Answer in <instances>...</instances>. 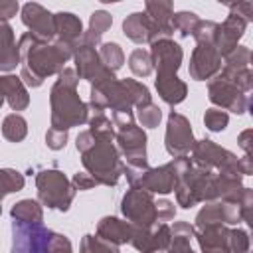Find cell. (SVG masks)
<instances>
[{
  "label": "cell",
  "mask_w": 253,
  "mask_h": 253,
  "mask_svg": "<svg viewBox=\"0 0 253 253\" xmlns=\"http://www.w3.org/2000/svg\"><path fill=\"white\" fill-rule=\"evenodd\" d=\"M20 47V79L30 87H40L45 77L59 75L65 63L73 57L75 45L65 42H42L30 32L22 34L18 40Z\"/></svg>",
  "instance_id": "1"
},
{
  "label": "cell",
  "mask_w": 253,
  "mask_h": 253,
  "mask_svg": "<svg viewBox=\"0 0 253 253\" xmlns=\"http://www.w3.org/2000/svg\"><path fill=\"white\" fill-rule=\"evenodd\" d=\"M79 77L73 67H65L51 91H49V105H51V128L67 132L73 126H81L89 121V107L77 95Z\"/></svg>",
  "instance_id": "2"
},
{
  "label": "cell",
  "mask_w": 253,
  "mask_h": 253,
  "mask_svg": "<svg viewBox=\"0 0 253 253\" xmlns=\"http://www.w3.org/2000/svg\"><path fill=\"white\" fill-rule=\"evenodd\" d=\"M81 162L87 174L103 186H115L125 168L121 152L111 138H95V142L81 152Z\"/></svg>",
  "instance_id": "3"
},
{
  "label": "cell",
  "mask_w": 253,
  "mask_h": 253,
  "mask_svg": "<svg viewBox=\"0 0 253 253\" xmlns=\"http://www.w3.org/2000/svg\"><path fill=\"white\" fill-rule=\"evenodd\" d=\"M176 202L180 208L190 210L200 202H213L217 200L215 194V170L192 164L178 180L176 188Z\"/></svg>",
  "instance_id": "4"
},
{
  "label": "cell",
  "mask_w": 253,
  "mask_h": 253,
  "mask_svg": "<svg viewBox=\"0 0 253 253\" xmlns=\"http://www.w3.org/2000/svg\"><path fill=\"white\" fill-rule=\"evenodd\" d=\"M36 188H38V200L42 206H47L51 210H61V211L69 210L77 192L73 184L67 180V176L55 168L38 172Z\"/></svg>",
  "instance_id": "5"
},
{
  "label": "cell",
  "mask_w": 253,
  "mask_h": 253,
  "mask_svg": "<svg viewBox=\"0 0 253 253\" xmlns=\"http://www.w3.org/2000/svg\"><path fill=\"white\" fill-rule=\"evenodd\" d=\"M192 166V160L188 156H178L172 158L168 164H162L158 168H146L142 172V176L138 178L136 186L132 188H140L146 190L150 194H170L174 192L180 176Z\"/></svg>",
  "instance_id": "6"
},
{
  "label": "cell",
  "mask_w": 253,
  "mask_h": 253,
  "mask_svg": "<svg viewBox=\"0 0 253 253\" xmlns=\"http://www.w3.org/2000/svg\"><path fill=\"white\" fill-rule=\"evenodd\" d=\"M190 160H192V164L215 170L217 174H241L239 172V158L210 138L196 140Z\"/></svg>",
  "instance_id": "7"
},
{
  "label": "cell",
  "mask_w": 253,
  "mask_h": 253,
  "mask_svg": "<svg viewBox=\"0 0 253 253\" xmlns=\"http://www.w3.org/2000/svg\"><path fill=\"white\" fill-rule=\"evenodd\" d=\"M121 211L126 217L128 223L134 227L148 229L152 227L158 217H156V202L150 192L140 190V188H130L121 202Z\"/></svg>",
  "instance_id": "8"
},
{
  "label": "cell",
  "mask_w": 253,
  "mask_h": 253,
  "mask_svg": "<svg viewBox=\"0 0 253 253\" xmlns=\"http://www.w3.org/2000/svg\"><path fill=\"white\" fill-rule=\"evenodd\" d=\"M51 231L42 223H12V253H49Z\"/></svg>",
  "instance_id": "9"
},
{
  "label": "cell",
  "mask_w": 253,
  "mask_h": 253,
  "mask_svg": "<svg viewBox=\"0 0 253 253\" xmlns=\"http://www.w3.org/2000/svg\"><path fill=\"white\" fill-rule=\"evenodd\" d=\"M115 140L117 148L125 158V164L130 168H146L148 158H146V134L140 126L128 125L125 128L115 130Z\"/></svg>",
  "instance_id": "10"
},
{
  "label": "cell",
  "mask_w": 253,
  "mask_h": 253,
  "mask_svg": "<svg viewBox=\"0 0 253 253\" xmlns=\"http://www.w3.org/2000/svg\"><path fill=\"white\" fill-rule=\"evenodd\" d=\"M164 144H166V152L170 156H174V158L188 156V152H192L196 140H194L192 125H190V121L184 115H180L176 111H172L168 115Z\"/></svg>",
  "instance_id": "11"
},
{
  "label": "cell",
  "mask_w": 253,
  "mask_h": 253,
  "mask_svg": "<svg viewBox=\"0 0 253 253\" xmlns=\"http://www.w3.org/2000/svg\"><path fill=\"white\" fill-rule=\"evenodd\" d=\"M208 97L213 105H217V109H225L237 115H243L249 109V97L245 93H241L233 83L225 81L223 77L215 75L210 83H208Z\"/></svg>",
  "instance_id": "12"
},
{
  "label": "cell",
  "mask_w": 253,
  "mask_h": 253,
  "mask_svg": "<svg viewBox=\"0 0 253 253\" xmlns=\"http://www.w3.org/2000/svg\"><path fill=\"white\" fill-rule=\"evenodd\" d=\"M73 59H75V73H77V77L89 81L91 85H95V83L115 75L111 69H107L103 65V61L99 57V51L95 47H91V45L81 43V42L73 49Z\"/></svg>",
  "instance_id": "13"
},
{
  "label": "cell",
  "mask_w": 253,
  "mask_h": 253,
  "mask_svg": "<svg viewBox=\"0 0 253 253\" xmlns=\"http://www.w3.org/2000/svg\"><path fill=\"white\" fill-rule=\"evenodd\" d=\"M22 22L36 40L51 42L55 38L53 14L38 2H28L22 6Z\"/></svg>",
  "instance_id": "14"
},
{
  "label": "cell",
  "mask_w": 253,
  "mask_h": 253,
  "mask_svg": "<svg viewBox=\"0 0 253 253\" xmlns=\"http://www.w3.org/2000/svg\"><path fill=\"white\" fill-rule=\"evenodd\" d=\"M150 57L156 67V75H176L182 65L184 51L172 38H164L150 43Z\"/></svg>",
  "instance_id": "15"
},
{
  "label": "cell",
  "mask_w": 253,
  "mask_h": 253,
  "mask_svg": "<svg viewBox=\"0 0 253 253\" xmlns=\"http://www.w3.org/2000/svg\"><path fill=\"white\" fill-rule=\"evenodd\" d=\"M190 77L196 81L213 79L221 71V55L213 47V43H198L190 57Z\"/></svg>",
  "instance_id": "16"
},
{
  "label": "cell",
  "mask_w": 253,
  "mask_h": 253,
  "mask_svg": "<svg viewBox=\"0 0 253 253\" xmlns=\"http://www.w3.org/2000/svg\"><path fill=\"white\" fill-rule=\"evenodd\" d=\"M241 221V213L237 204H227L221 200H213V202H206L202 206V210L198 211L196 219H194V229L206 227V225H235Z\"/></svg>",
  "instance_id": "17"
},
{
  "label": "cell",
  "mask_w": 253,
  "mask_h": 253,
  "mask_svg": "<svg viewBox=\"0 0 253 253\" xmlns=\"http://www.w3.org/2000/svg\"><path fill=\"white\" fill-rule=\"evenodd\" d=\"M123 32L125 36L134 43H152L156 40L168 38L162 30L156 28V24L146 16V12H132L123 20Z\"/></svg>",
  "instance_id": "18"
},
{
  "label": "cell",
  "mask_w": 253,
  "mask_h": 253,
  "mask_svg": "<svg viewBox=\"0 0 253 253\" xmlns=\"http://www.w3.org/2000/svg\"><path fill=\"white\" fill-rule=\"evenodd\" d=\"M245 30H247V22L235 14H229L223 24H217L215 42H213V47L217 49V53L221 57L229 55L239 45V40L243 38Z\"/></svg>",
  "instance_id": "19"
},
{
  "label": "cell",
  "mask_w": 253,
  "mask_h": 253,
  "mask_svg": "<svg viewBox=\"0 0 253 253\" xmlns=\"http://www.w3.org/2000/svg\"><path fill=\"white\" fill-rule=\"evenodd\" d=\"M194 237L198 239L202 253H231L227 225L215 223V225H206V227L194 229Z\"/></svg>",
  "instance_id": "20"
},
{
  "label": "cell",
  "mask_w": 253,
  "mask_h": 253,
  "mask_svg": "<svg viewBox=\"0 0 253 253\" xmlns=\"http://www.w3.org/2000/svg\"><path fill=\"white\" fill-rule=\"evenodd\" d=\"M132 231H134L132 223H128L125 219H119V217H113V215H105L97 223V237L107 241V243H113L117 247L125 245V243H130Z\"/></svg>",
  "instance_id": "21"
},
{
  "label": "cell",
  "mask_w": 253,
  "mask_h": 253,
  "mask_svg": "<svg viewBox=\"0 0 253 253\" xmlns=\"http://www.w3.org/2000/svg\"><path fill=\"white\" fill-rule=\"evenodd\" d=\"M0 95L8 101L12 111H24L30 105V95L24 81L16 75H0Z\"/></svg>",
  "instance_id": "22"
},
{
  "label": "cell",
  "mask_w": 253,
  "mask_h": 253,
  "mask_svg": "<svg viewBox=\"0 0 253 253\" xmlns=\"http://www.w3.org/2000/svg\"><path fill=\"white\" fill-rule=\"evenodd\" d=\"M20 65V47L14 40V30L0 20V71H12Z\"/></svg>",
  "instance_id": "23"
},
{
  "label": "cell",
  "mask_w": 253,
  "mask_h": 253,
  "mask_svg": "<svg viewBox=\"0 0 253 253\" xmlns=\"http://www.w3.org/2000/svg\"><path fill=\"white\" fill-rule=\"evenodd\" d=\"M55 22V40L65 42L69 45H77L83 36V24L81 20L71 12H57L53 14Z\"/></svg>",
  "instance_id": "24"
},
{
  "label": "cell",
  "mask_w": 253,
  "mask_h": 253,
  "mask_svg": "<svg viewBox=\"0 0 253 253\" xmlns=\"http://www.w3.org/2000/svg\"><path fill=\"white\" fill-rule=\"evenodd\" d=\"M154 85L160 99L168 105H178L188 95V85L178 75H156Z\"/></svg>",
  "instance_id": "25"
},
{
  "label": "cell",
  "mask_w": 253,
  "mask_h": 253,
  "mask_svg": "<svg viewBox=\"0 0 253 253\" xmlns=\"http://www.w3.org/2000/svg\"><path fill=\"white\" fill-rule=\"evenodd\" d=\"M243 176L241 174H217L215 172V194L217 200L227 204H237L243 192Z\"/></svg>",
  "instance_id": "26"
},
{
  "label": "cell",
  "mask_w": 253,
  "mask_h": 253,
  "mask_svg": "<svg viewBox=\"0 0 253 253\" xmlns=\"http://www.w3.org/2000/svg\"><path fill=\"white\" fill-rule=\"evenodd\" d=\"M144 8H146V16L156 24V28L162 30L168 38H172L174 30L170 26V20L174 14V4L170 0H146Z\"/></svg>",
  "instance_id": "27"
},
{
  "label": "cell",
  "mask_w": 253,
  "mask_h": 253,
  "mask_svg": "<svg viewBox=\"0 0 253 253\" xmlns=\"http://www.w3.org/2000/svg\"><path fill=\"white\" fill-rule=\"evenodd\" d=\"M111 24H113V16L109 12L95 10L91 14V18H89V28H87V32H83V36H81L79 42L85 43V45L97 47L99 42H101V36L111 28Z\"/></svg>",
  "instance_id": "28"
},
{
  "label": "cell",
  "mask_w": 253,
  "mask_h": 253,
  "mask_svg": "<svg viewBox=\"0 0 253 253\" xmlns=\"http://www.w3.org/2000/svg\"><path fill=\"white\" fill-rule=\"evenodd\" d=\"M170 231H172L170 245L158 253H196L190 245V239L194 237V225H190L188 221H176L170 227Z\"/></svg>",
  "instance_id": "29"
},
{
  "label": "cell",
  "mask_w": 253,
  "mask_h": 253,
  "mask_svg": "<svg viewBox=\"0 0 253 253\" xmlns=\"http://www.w3.org/2000/svg\"><path fill=\"white\" fill-rule=\"evenodd\" d=\"M10 215L22 223H42L43 210H42L40 202L26 198V200H20L18 204H14V208L10 210Z\"/></svg>",
  "instance_id": "30"
},
{
  "label": "cell",
  "mask_w": 253,
  "mask_h": 253,
  "mask_svg": "<svg viewBox=\"0 0 253 253\" xmlns=\"http://www.w3.org/2000/svg\"><path fill=\"white\" fill-rule=\"evenodd\" d=\"M2 134L6 140L10 142H22L28 134V123L22 115L18 113H10L4 121H2Z\"/></svg>",
  "instance_id": "31"
},
{
  "label": "cell",
  "mask_w": 253,
  "mask_h": 253,
  "mask_svg": "<svg viewBox=\"0 0 253 253\" xmlns=\"http://www.w3.org/2000/svg\"><path fill=\"white\" fill-rule=\"evenodd\" d=\"M99 57H101L103 65H105L107 69H111L113 73H115L117 69H121V67H123V63H125V53H123L121 45H119V43H115V42L101 43Z\"/></svg>",
  "instance_id": "32"
},
{
  "label": "cell",
  "mask_w": 253,
  "mask_h": 253,
  "mask_svg": "<svg viewBox=\"0 0 253 253\" xmlns=\"http://www.w3.org/2000/svg\"><path fill=\"white\" fill-rule=\"evenodd\" d=\"M217 75H219V77H223L225 81L233 83V85H235L241 93H245V95L253 89V71H251L249 67H245V69H237V71L221 67V71H219Z\"/></svg>",
  "instance_id": "33"
},
{
  "label": "cell",
  "mask_w": 253,
  "mask_h": 253,
  "mask_svg": "<svg viewBox=\"0 0 253 253\" xmlns=\"http://www.w3.org/2000/svg\"><path fill=\"white\" fill-rule=\"evenodd\" d=\"M24 184H26L24 174H20L14 168H2L0 170V200L8 194L20 192L24 188Z\"/></svg>",
  "instance_id": "34"
},
{
  "label": "cell",
  "mask_w": 253,
  "mask_h": 253,
  "mask_svg": "<svg viewBox=\"0 0 253 253\" xmlns=\"http://www.w3.org/2000/svg\"><path fill=\"white\" fill-rule=\"evenodd\" d=\"M89 132L95 136V138H111L115 140V126H113V121L105 115V113H93V117H89Z\"/></svg>",
  "instance_id": "35"
},
{
  "label": "cell",
  "mask_w": 253,
  "mask_h": 253,
  "mask_svg": "<svg viewBox=\"0 0 253 253\" xmlns=\"http://www.w3.org/2000/svg\"><path fill=\"white\" fill-rule=\"evenodd\" d=\"M128 67H130V71H132L134 75H138V77L150 75L152 69H154L150 51H146V49H142V47L134 49V51L128 55Z\"/></svg>",
  "instance_id": "36"
},
{
  "label": "cell",
  "mask_w": 253,
  "mask_h": 253,
  "mask_svg": "<svg viewBox=\"0 0 253 253\" xmlns=\"http://www.w3.org/2000/svg\"><path fill=\"white\" fill-rule=\"evenodd\" d=\"M200 22V18H198V14H194V12H188V10H182V12H176V14H172V20H170V26H172V30H176L180 36H192V32H194V28H196V24Z\"/></svg>",
  "instance_id": "37"
},
{
  "label": "cell",
  "mask_w": 253,
  "mask_h": 253,
  "mask_svg": "<svg viewBox=\"0 0 253 253\" xmlns=\"http://www.w3.org/2000/svg\"><path fill=\"white\" fill-rule=\"evenodd\" d=\"M79 253H121L117 245L99 239L97 235H83Z\"/></svg>",
  "instance_id": "38"
},
{
  "label": "cell",
  "mask_w": 253,
  "mask_h": 253,
  "mask_svg": "<svg viewBox=\"0 0 253 253\" xmlns=\"http://www.w3.org/2000/svg\"><path fill=\"white\" fill-rule=\"evenodd\" d=\"M223 59H225V63H223L225 69H233V71L245 69V67H249V63H251V49H249L247 45H237V47H235L229 55H225Z\"/></svg>",
  "instance_id": "39"
},
{
  "label": "cell",
  "mask_w": 253,
  "mask_h": 253,
  "mask_svg": "<svg viewBox=\"0 0 253 253\" xmlns=\"http://www.w3.org/2000/svg\"><path fill=\"white\" fill-rule=\"evenodd\" d=\"M123 83L126 85L128 93H130V99H132V105L134 107H140V105H146V103H152V95L148 91L146 85H142L140 81L136 79H123Z\"/></svg>",
  "instance_id": "40"
},
{
  "label": "cell",
  "mask_w": 253,
  "mask_h": 253,
  "mask_svg": "<svg viewBox=\"0 0 253 253\" xmlns=\"http://www.w3.org/2000/svg\"><path fill=\"white\" fill-rule=\"evenodd\" d=\"M136 117H138V121H140L142 126L156 128L158 123H160V119H162V111L154 103H146V105L136 107Z\"/></svg>",
  "instance_id": "41"
},
{
  "label": "cell",
  "mask_w": 253,
  "mask_h": 253,
  "mask_svg": "<svg viewBox=\"0 0 253 253\" xmlns=\"http://www.w3.org/2000/svg\"><path fill=\"white\" fill-rule=\"evenodd\" d=\"M227 123H229V115H227L225 111L217 109V107L208 109L206 115H204V125H206V128H210L211 132H221V130L227 126Z\"/></svg>",
  "instance_id": "42"
},
{
  "label": "cell",
  "mask_w": 253,
  "mask_h": 253,
  "mask_svg": "<svg viewBox=\"0 0 253 253\" xmlns=\"http://www.w3.org/2000/svg\"><path fill=\"white\" fill-rule=\"evenodd\" d=\"M215 32H217V24L211 20H200L192 32L196 43H213L215 42Z\"/></svg>",
  "instance_id": "43"
},
{
  "label": "cell",
  "mask_w": 253,
  "mask_h": 253,
  "mask_svg": "<svg viewBox=\"0 0 253 253\" xmlns=\"http://www.w3.org/2000/svg\"><path fill=\"white\" fill-rule=\"evenodd\" d=\"M229 251L231 253H247L249 251V233L245 229H229Z\"/></svg>",
  "instance_id": "44"
},
{
  "label": "cell",
  "mask_w": 253,
  "mask_h": 253,
  "mask_svg": "<svg viewBox=\"0 0 253 253\" xmlns=\"http://www.w3.org/2000/svg\"><path fill=\"white\" fill-rule=\"evenodd\" d=\"M237 208H239V213H241V221H247V223H253V190L251 188H243L241 192V198L237 202Z\"/></svg>",
  "instance_id": "45"
},
{
  "label": "cell",
  "mask_w": 253,
  "mask_h": 253,
  "mask_svg": "<svg viewBox=\"0 0 253 253\" xmlns=\"http://www.w3.org/2000/svg\"><path fill=\"white\" fill-rule=\"evenodd\" d=\"M225 6L229 8V14L243 18L247 24L253 20V2H225Z\"/></svg>",
  "instance_id": "46"
},
{
  "label": "cell",
  "mask_w": 253,
  "mask_h": 253,
  "mask_svg": "<svg viewBox=\"0 0 253 253\" xmlns=\"http://www.w3.org/2000/svg\"><path fill=\"white\" fill-rule=\"evenodd\" d=\"M45 144L51 148V150H61V148H65V144H67V132H63V130H55V128H47V132H45Z\"/></svg>",
  "instance_id": "47"
},
{
  "label": "cell",
  "mask_w": 253,
  "mask_h": 253,
  "mask_svg": "<svg viewBox=\"0 0 253 253\" xmlns=\"http://www.w3.org/2000/svg\"><path fill=\"white\" fill-rule=\"evenodd\" d=\"M49 253H73L71 241L65 235L51 231V237H49Z\"/></svg>",
  "instance_id": "48"
},
{
  "label": "cell",
  "mask_w": 253,
  "mask_h": 253,
  "mask_svg": "<svg viewBox=\"0 0 253 253\" xmlns=\"http://www.w3.org/2000/svg\"><path fill=\"white\" fill-rule=\"evenodd\" d=\"M174 215H176V208H174V204L170 200H158L156 202V217H158V221L166 223V221L174 219Z\"/></svg>",
  "instance_id": "49"
},
{
  "label": "cell",
  "mask_w": 253,
  "mask_h": 253,
  "mask_svg": "<svg viewBox=\"0 0 253 253\" xmlns=\"http://www.w3.org/2000/svg\"><path fill=\"white\" fill-rule=\"evenodd\" d=\"M20 10V4L16 0H0V20L8 22L10 18H14Z\"/></svg>",
  "instance_id": "50"
},
{
  "label": "cell",
  "mask_w": 253,
  "mask_h": 253,
  "mask_svg": "<svg viewBox=\"0 0 253 253\" xmlns=\"http://www.w3.org/2000/svg\"><path fill=\"white\" fill-rule=\"evenodd\" d=\"M71 184H73L75 190H91L93 186H97V182H95L87 172H77V174H73Z\"/></svg>",
  "instance_id": "51"
},
{
  "label": "cell",
  "mask_w": 253,
  "mask_h": 253,
  "mask_svg": "<svg viewBox=\"0 0 253 253\" xmlns=\"http://www.w3.org/2000/svg\"><path fill=\"white\" fill-rule=\"evenodd\" d=\"M113 126H115V130H119V128H125V126H128V125H134V115H132V111H126V113H113Z\"/></svg>",
  "instance_id": "52"
},
{
  "label": "cell",
  "mask_w": 253,
  "mask_h": 253,
  "mask_svg": "<svg viewBox=\"0 0 253 253\" xmlns=\"http://www.w3.org/2000/svg\"><path fill=\"white\" fill-rule=\"evenodd\" d=\"M93 142H95V136H93L89 130H83V132L77 134V142H75V146H77L79 152H85Z\"/></svg>",
  "instance_id": "53"
},
{
  "label": "cell",
  "mask_w": 253,
  "mask_h": 253,
  "mask_svg": "<svg viewBox=\"0 0 253 253\" xmlns=\"http://www.w3.org/2000/svg\"><path fill=\"white\" fill-rule=\"evenodd\" d=\"M251 136H253V130H251V128H245V130L237 136V142H239V146L243 148L245 156H251Z\"/></svg>",
  "instance_id": "54"
},
{
  "label": "cell",
  "mask_w": 253,
  "mask_h": 253,
  "mask_svg": "<svg viewBox=\"0 0 253 253\" xmlns=\"http://www.w3.org/2000/svg\"><path fill=\"white\" fill-rule=\"evenodd\" d=\"M239 172H241V176H251L253 174V158L251 156H241L239 158Z\"/></svg>",
  "instance_id": "55"
},
{
  "label": "cell",
  "mask_w": 253,
  "mask_h": 253,
  "mask_svg": "<svg viewBox=\"0 0 253 253\" xmlns=\"http://www.w3.org/2000/svg\"><path fill=\"white\" fill-rule=\"evenodd\" d=\"M2 103H4V97H2V95H0V107H2Z\"/></svg>",
  "instance_id": "56"
},
{
  "label": "cell",
  "mask_w": 253,
  "mask_h": 253,
  "mask_svg": "<svg viewBox=\"0 0 253 253\" xmlns=\"http://www.w3.org/2000/svg\"><path fill=\"white\" fill-rule=\"evenodd\" d=\"M0 213H2V200H0Z\"/></svg>",
  "instance_id": "57"
}]
</instances>
